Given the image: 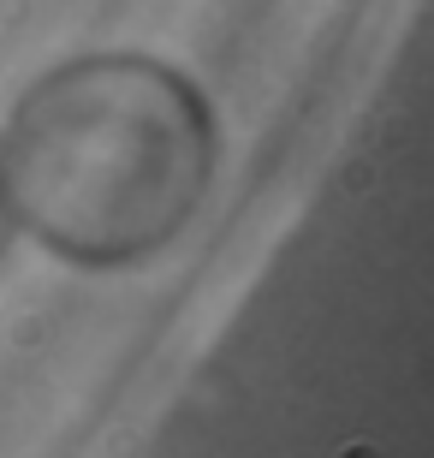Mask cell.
<instances>
[{
	"label": "cell",
	"mask_w": 434,
	"mask_h": 458,
	"mask_svg": "<svg viewBox=\"0 0 434 458\" xmlns=\"http://www.w3.org/2000/svg\"><path fill=\"white\" fill-rule=\"evenodd\" d=\"M13 233L18 221H13V197H6V167H0V256L13 250Z\"/></svg>",
	"instance_id": "cell-2"
},
{
	"label": "cell",
	"mask_w": 434,
	"mask_h": 458,
	"mask_svg": "<svg viewBox=\"0 0 434 458\" xmlns=\"http://www.w3.org/2000/svg\"><path fill=\"white\" fill-rule=\"evenodd\" d=\"M0 167L13 221L60 262L143 268L208 197L215 119L167 60L84 54L18 96Z\"/></svg>",
	"instance_id": "cell-1"
}]
</instances>
